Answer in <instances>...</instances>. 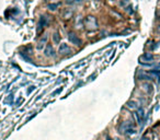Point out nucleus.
Segmentation results:
<instances>
[{
	"instance_id": "f257e3e1",
	"label": "nucleus",
	"mask_w": 160,
	"mask_h": 140,
	"mask_svg": "<svg viewBox=\"0 0 160 140\" xmlns=\"http://www.w3.org/2000/svg\"><path fill=\"white\" fill-rule=\"evenodd\" d=\"M86 24H87V28L89 30H95L98 28V24H97V20L93 17H88L86 19Z\"/></svg>"
},
{
	"instance_id": "f03ea898",
	"label": "nucleus",
	"mask_w": 160,
	"mask_h": 140,
	"mask_svg": "<svg viewBox=\"0 0 160 140\" xmlns=\"http://www.w3.org/2000/svg\"><path fill=\"white\" fill-rule=\"evenodd\" d=\"M68 40H69V42L71 44H74L76 46H80L81 45V40L76 34H74V33H69L68 34Z\"/></svg>"
},
{
	"instance_id": "7ed1b4c3",
	"label": "nucleus",
	"mask_w": 160,
	"mask_h": 140,
	"mask_svg": "<svg viewBox=\"0 0 160 140\" xmlns=\"http://www.w3.org/2000/svg\"><path fill=\"white\" fill-rule=\"evenodd\" d=\"M58 53L61 55H69L71 53V49L67 44H61V46L58 48Z\"/></svg>"
},
{
	"instance_id": "20e7f679",
	"label": "nucleus",
	"mask_w": 160,
	"mask_h": 140,
	"mask_svg": "<svg viewBox=\"0 0 160 140\" xmlns=\"http://www.w3.org/2000/svg\"><path fill=\"white\" fill-rule=\"evenodd\" d=\"M135 117L137 119V123L138 124H141L143 121H144V117H145V112L143 108H138L136 112H135Z\"/></svg>"
},
{
	"instance_id": "39448f33",
	"label": "nucleus",
	"mask_w": 160,
	"mask_h": 140,
	"mask_svg": "<svg viewBox=\"0 0 160 140\" xmlns=\"http://www.w3.org/2000/svg\"><path fill=\"white\" fill-rule=\"evenodd\" d=\"M44 53H45V55H46L47 57H54L55 56V51H54V48H53V46L51 45V44H48V45L45 47V51H44Z\"/></svg>"
},
{
	"instance_id": "423d86ee",
	"label": "nucleus",
	"mask_w": 160,
	"mask_h": 140,
	"mask_svg": "<svg viewBox=\"0 0 160 140\" xmlns=\"http://www.w3.org/2000/svg\"><path fill=\"white\" fill-rule=\"evenodd\" d=\"M154 59V55L151 53H145L143 56L141 57V60L143 61H151Z\"/></svg>"
},
{
	"instance_id": "0eeeda50",
	"label": "nucleus",
	"mask_w": 160,
	"mask_h": 140,
	"mask_svg": "<svg viewBox=\"0 0 160 140\" xmlns=\"http://www.w3.org/2000/svg\"><path fill=\"white\" fill-rule=\"evenodd\" d=\"M47 21H46V18L45 17H42L41 19H40V22H38V33L41 32V30H42L45 25H46Z\"/></svg>"
},
{
	"instance_id": "6e6552de",
	"label": "nucleus",
	"mask_w": 160,
	"mask_h": 140,
	"mask_svg": "<svg viewBox=\"0 0 160 140\" xmlns=\"http://www.w3.org/2000/svg\"><path fill=\"white\" fill-rule=\"evenodd\" d=\"M53 42L55 43V44L61 42V35H59L58 33H55V34L53 35Z\"/></svg>"
},
{
	"instance_id": "1a4fd4ad",
	"label": "nucleus",
	"mask_w": 160,
	"mask_h": 140,
	"mask_svg": "<svg viewBox=\"0 0 160 140\" xmlns=\"http://www.w3.org/2000/svg\"><path fill=\"white\" fill-rule=\"evenodd\" d=\"M127 107H129V108H137L138 106H137V103L135 102V101H129V102L127 103Z\"/></svg>"
},
{
	"instance_id": "9d476101",
	"label": "nucleus",
	"mask_w": 160,
	"mask_h": 140,
	"mask_svg": "<svg viewBox=\"0 0 160 140\" xmlns=\"http://www.w3.org/2000/svg\"><path fill=\"white\" fill-rule=\"evenodd\" d=\"M46 40H47V37L45 36V37H44V40L40 41V43H38V49H42V46L44 45V43L46 42Z\"/></svg>"
},
{
	"instance_id": "9b49d317",
	"label": "nucleus",
	"mask_w": 160,
	"mask_h": 140,
	"mask_svg": "<svg viewBox=\"0 0 160 140\" xmlns=\"http://www.w3.org/2000/svg\"><path fill=\"white\" fill-rule=\"evenodd\" d=\"M144 88H145V90L146 91H149V92H151V89H149V88H152L150 84H144Z\"/></svg>"
},
{
	"instance_id": "f8f14e48",
	"label": "nucleus",
	"mask_w": 160,
	"mask_h": 140,
	"mask_svg": "<svg viewBox=\"0 0 160 140\" xmlns=\"http://www.w3.org/2000/svg\"><path fill=\"white\" fill-rule=\"evenodd\" d=\"M56 7H57V5H51V6H49V8H51V10H55V8H56Z\"/></svg>"
},
{
	"instance_id": "ddd939ff",
	"label": "nucleus",
	"mask_w": 160,
	"mask_h": 140,
	"mask_svg": "<svg viewBox=\"0 0 160 140\" xmlns=\"http://www.w3.org/2000/svg\"><path fill=\"white\" fill-rule=\"evenodd\" d=\"M34 88H35V87H30V89H29L28 93H31V91H32V90H33Z\"/></svg>"
},
{
	"instance_id": "4468645a",
	"label": "nucleus",
	"mask_w": 160,
	"mask_h": 140,
	"mask_svg": "<svg viewBox=\"0 0 160 140\" xmlns=\"http://www.w3.org/2000/svg\"><path fill=\"white\" fill-rule=\"evenodd\" d=\"M141 140H149V139H148V138H146V137H143Z\"/></svg>"
},
{
	"instance_id": "2eb2a0df",
	"label": "nucleus",
	"mask_w": 160,
	"mask_h": 140,
	"mask_svg": "<svg viewBox=\"0 0 160 140\" xmlns=\"http://www.w3.org/2000/svg\"><path fill=\"white\" fill-rule=\"evenodd\" d=\"M159 14H160V11H159Z\"/></svg>"
}]
</instances>
